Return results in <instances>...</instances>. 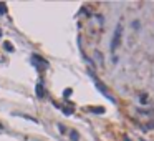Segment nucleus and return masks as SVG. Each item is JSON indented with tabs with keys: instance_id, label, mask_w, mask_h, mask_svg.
Listing matches in <instances>:
<instances>
[{
	"instance_id": "4",
	"label": "nucleus",
	"mask_w": 154,
	"mask_h": 141,
	"mask_svg": "<svg viewBox=\"0 0 154 141\" xmlns=\"http://www.w3.org/2000/svg\"><path fill=\"white\" fill-rule=\"evenodd\" d=\"M70 136H71V141H78V133H76V131H71Z\"/></svg>"
},
{
	"instance_id": "9",
	"label": "nucleus",
	"mask_w": 154,
	"mask_h": 141,
	"mask_svg": "<svg viewBox=\"0 0 154 141\" xmlns=\"http://www.w3.org/2000/svg\"><path fill=\"white\" fill-rule=\"evenodd\" d=\"M71 95V90H65V96H70Z\"/></svg>"
},
{
	"instance_id": "2",
	"label": "nucleus",
	"mask_w": 154,
	"mask_h": 141,
	"mask_svg": "<svg viewBox=\"0 0 154 141\" xmlns=\"http://www.w3.org/2000/svg\"><path fill=\"white\" fill-rule=\"evenodd\" d=\"M36 95H38L40 98L45 95V93H43V87H42V85H36Z\"/></svg>"
},
{
	"instance_id": "6",
	"label": "nucleus",
	"mask_w": 154,
	"mask_h": 141,
	"mask_svg": "<svg viewBox=\"0 0 154 141\" xmlns=\"http://www.w3.org/2000/svg\"><path fill=\"white\" fill-rule=\"evenodd\" d=\"M90 111H93V113H104V108H90Z\"/></svg>"
},
{
	"instance_id": "8",
	"label": "nucleus",
	"mask_w": 154,
	"mask_h": 141,
	"mask_svg": "<svg viewBox=\"0 0 154 141\" xmlns=\"http://www.w3.org/2000/svg\"><path fill=\"white\" fill-rule=\"evenodd\" d=\"M63 111L66 113V115H71V111H73V110H71V108H63Z\"/></svg>"
},
{
	"instance_id": "5",
	"label": "nucleus",
	"mask_w": 154,
	"mask_h": 141,
	"mask_svg": "<svg viewBox=\"0 0 154 141\" xmlns=\"http://www.w3.org/2000/svg\"><path fill=\"white\" fill-rule=\"evenodd\" d=\"M7 13V7H5V4H0V15Z\"/></svg>"
},
{
	"instance_id": "1",
	"label": "nucleus",
	"mask_w": 154,
	"mask_h": 141,
	"mask_svg": "<svg viewBox=\"0 0 154 141\" xmlns=\"http://www.w3.org/2000/svg\"><path fill=\"white\" fill-rule=\"evenodd\" d=\"M119 42H121V25L116 27V32H115V37H113V42H111V51H116Z\"/></svg>"
},
{
	"instance_id": "7",
	"label": "nucleus",
	"mask_w": 154,
	"mask_h": 141,
	"mask_svg": "<svg viewBox=\"0 0 154 141\" xmlns=\"http://www.w3.org/2000/svg\"><path fill=\"white\" fill-rule=\"evenodd\" d=\"M94 55L98 57V62H100V63H103V57H101V53H100V51H96Z\"/></svg>"
},
{
	"instance_id": "10",
	"label": "nucleus",
	"mask_w": 154,
	"mask_h": 141,
	"mask_svg": "<svg viewBox=\"0 0 154 141\" xmlns=\"http://www.w3.org/2000/svg\"><path fill=\"white\" fill-rule=\"evenodd\" d=\"M0 35H2V30H0Z\"/></svg>"
},
{
	"instance_id": "3",
	"label": "nucleus",
	"mask_w": 154,
	"mask_h": 141,
	"mask_svg": "<svg viewBox=\"0 0 154 141\" xmlns=\"http://www.w3.org/2000/svg\"><path fill=\"white\" fill-rule=\"evenodd\" d=\"M4 47H5V50H7V51H13V47H12V43H10V42H5V43H4Z\"/></svg>"
}]
</instances>
